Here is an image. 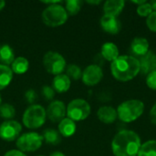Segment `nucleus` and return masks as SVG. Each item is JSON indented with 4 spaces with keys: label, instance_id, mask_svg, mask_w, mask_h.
<instances>
[{
    "label": "nucleus",
    "instance_id": "obj_1",
    "mask_svg": "<svg viewBox=\"0 0 156 156\" xmlns=\"http://www.w3.org/2000/svg\"><path fill=\"white\" fill-rule=\"evenodd\" d=\"M141 139L133 131H121L112 142V150L115 156H137L141 148Z\"/></svg>",
    "mask_w": 156,
    "mask_h": 156
},
{
    "label": "nucleus",
    "instance_id": "obj_2",
    "mask_svg": "<svg viewBox=\"0 0 156 156\" xmlns=\"http://www.w3.org/2000/svg\"><path fill=\"white\" fill-rule=\"evenodd\" d=\"M112 76L120 81L125 82L135 78L141 71L140 62L133 56H119L111 64Z\"/></svg>",
    "mask_w": 156,
    "mask_h": 156
},
{
    "label": "nucleus",
    "instance_id": "obj_3",
    "mask_svg": "<svg viewBox=\"0 0 156 156\" xmlns=\"http://www.w3.org/2000/svg\"><path fill=\"white\" fill-rule=\"evenodd\" d=\"M144 112V104L139 100L125 101L118 106V118L123 122H132L136 121Z\"/></svg>",
    "mask_w": 156,
    "mask_h": 156
},
{
    "label": "nucleus",
    "instance_id": "obj_4",
    "mask_svg": "<svg viewBox=\"0 0 156 156\" xmlns=\"http://www.w3.org/2000/svg\"><path fill=\"white\" fill-rule=\"evenodd\" d=\"M41 16L45 25L55 27L65 24L68 20L69 15L62 5L55 4L46 7L42 12Z\"/></svg>",
    "mask_w": 156,
    "mask_h": 156
},
{
    "label": "nucleus",
    "instance_id": "obj_5",
    "mask_svg": "<svg viewBox=\"0 0 156 156\" xmlns=\"http://www.w3.org/2000/svg\"><path fill=\"white\" fill-rule=\"evenodd\" d=\"M46 119V110L41 105L33 104L25 111L23 115V124L28 129H37L45 123Z\"/></svg>",
    "mask_w": 156,
    "mask_h": 156
},
{
    "label": "nucleus",
    "instance_id": "obj_6",
    "mask_svg": "<svg viewBox=\"0 0 156 156\" xmlns=\"http://www.w3.org/2000/svg\"><path fill=\"white\" fill-rule=\"evenodd\" d=\"M90 105L85 100L75 99L67 107V116L74 122H80L90 116Z\"/></svg>",
    "mask_w": 156,
    "mask_h": 156
},
{
    "label": "nucleus",
    "instance_id": "obj_7",
    "mask_svg": "<svg viewBox=\"0 0 156 156\" xmlns=\"http://www.w3.org/2000/svg\"><path fill=\"white\" fill-rule=\"evenodd\" d=\"M45 69L52 75H59L66 69V60L62 55L55 51H48L43 57Z\"/></svg>",
    "mask_w": 156,
    "mask_h": 156
},
{
    "label": "nucleus",
    "instance_id": "obj_8",
    "mask_svg": "<svg viewBox=\"0 0 156 156\" xmlns=\"http://www.w3.org/2000/svg\"><path fill=\"white\" fill-rule=\"evenodd\" d=\"M43 136L37 133H27L22 134L16 140V146L21 152H35L38 150L43 144Z\"/></svg>",
    "mask_w": 156,
    "mask_h": 156
},
{
    "label": "nucleus",
    "instance_id": "obj_9",
    "mask_svg": "<svg viewBox=\"0 0 156 156\" xmlns=\"http://www.w3.org/2000/svg\"><path fill=\"white\" fill-rule=\"evenodd\" d=\"M22 131L21 124L16 121H5L0 125V138L5 142L17 140Z\"/></svg>",
    "mask_w": 156,
    "mask_h": 156
},
{
    "label": "nucleus",
    "instance_id": "obj_10",
    "mask_svg": "<svg viewBox=\"0 0 156 156\" xmlns=\"http://www.w3.org/2000/svg\"><path fill=\"white\" fill-rule=\"evenodd\" d=\"M103 78V71L101 66L97 64H92L88 66L84 71H82L81 80L83 83L87 86L97 85Z\"/></svg>",
    "mask_w": 156,
    "mask_h": 156
},
{
    "label": "nucleus",
    "instance_id": "obj_11",
    "mask_svg": "<svg viewBox=\"0 0 156 156\" xmlns=\"http://www.w3.org/2000/svg\"><path fill=\"white\" fill-rule=\"evenodd\" d=\"M46 113L49 121L53 122H59L65 118L67 114V108L63 101H54L49 103Z\"/></svg>",
    "mask_w": 156,
    "mask_h": 156
},
{
    "label": "nucleus",
    "instance_id": "obj_12",
    "mask_svg": "<svg viewBox=\"0 0 156 156\" xmlns=\"http://www.w3.org/2000/svg\"><path fill=\"white\" fill-rule=\"evenodd\" d=\"M101 27L105 32L115 35L121 30V22L116 16L104 15L101 18Z\"/></svg>",
    "mask_w": 156,
    "mask_h": 156
},
{
    "label": "nucleus",
    "instance_id": "obj_13",
    "mask_svg": "<svg viewBox=\"0 0 156 156\" xmlns=\"http://www.w3.org/2000/svg\"><path fill=\"white\" fill-rule=\"evenodd\" d=\"M130 50L134 58H142L149 51V42L144 37H135L131 43Z\"/></svg>",
    "mask_w": 156,
    "mask_h": 156
},
{
    "label": "nucleus",
    "instance_id": "obj_14",
    "mask_svg": "<svg viewBox=\"0 0 156 156\" xmlns=\"http://www.w3.org/2000/svg\"><path fill=\"white\" fill-rule=\"evenodd\" d=\"M140 68L144 74H149L156 70V55L151 50H149L144 56L140 58Z\"/></svg>",
    "mask_w": 156,
    "mask_h": 156
},
{
    "label": "nucleus",
    "instance_id": "obj_15",
    "mask_svg": "<svg viewBox=\"0 0 156 156\" xmlns=\"http://www.w3.org/2000/svg\"><path fill=\"white\" fill-rule=\"evenodd\" d=\"M97 116L99 120L105 123V124H111L113 123L116 119L118 118L117 110H115L112 106H102L98 110Z\"/></svg>",
    "mask_w": 156,
    "mask_h": 156
},
{
    "label": "nucleus",
    "instance_id": "obj_16",
    "mask_svg": "<svg viewBox=\"0 0 156 156\" xmlns=\"http://www.w3.org/2000/svg\"><path fill=\"white\" fill-rule=\"evenodd\" d=\"M125 5V2L123 0H108L103 5L104 15L116 16L120 15Z\"/></svg>",
    "mask_w": 156,
    "mask_h": 156
},
{
    "label": "nucleus",
    "instance_id": "obj_17",
    "mask_svg": "<svg viewBox=\"0 0 156 156\" xmlns=\"http://www.w3.org/2000/svg\"><path fill=\"white\" fill-rule=\"evenodd\" d=\"M70 79L66 74H59L55 76L52 82V88L56 92L58 93H64L68 91L70 88Z\"/></svg>",
    "mask_w": 156,
    "mask_h": 156
},
{
    "label": "nucleus",
    "instance_id": "obj_18",
    "mask_svg": "<svg viewBox=\"0 0 156 156\" xmlns=\"http://www.w3.org/2000/svg\"><path fill=\"white\" fill-rule=\"evenodd\" d=\"M101 57L108 61H114L120 55L118 47L112 42H106L101 47Z\"/></svg>",
    "mask_w": 156,
    "mask_h": 156
},
{
    "label": "nucleus",
    "instance_id": "obj_19",
    "mask_svg": "<svg viewBox=\"0 0 156 156\" xmlns=\"http://www.w3.org/2000/svg\"><path fill=\"white\" fill-rule=\"evenodd\" d=\"M77 126L74 121L69 118H64L58 123V133L63 137H70L76 132Z\"/></svg>",
    "mask_w": 156,
    "mask_h": 156
},
{
    "label": "nucleus",
    "instance_id": "obj_20",
    "mask_svg": "<svg viewBox=\"0 0 156 156\" xmlns=\"http://www.w3.org/2000/svg\"><path fill=\"white\" fill-rule=\"evenodd\" d=\"M15 58L14 50L9 45L4 44L0 46V64L5 66L11 65Z\"/></svg>",
    "mask_w": 156,
    "mask_h": 156
},
{
    "label": "nucleus",
    "instance_id": "obj_21",
    "mask_svg": "<svg viewBox=\"0 0 156 156\" xmlns=\"http://www.w3.org/2000/svg\"><path fill=\"white\" fill-rule=\"evenodd\" d=\"M13 71L8 66L0 64V90L5 89L13 80Z\"/></svg>",
    "mask_w": 156,
    "mask_h": 156
},
{
    "label": "nucleus",
    "instance_id": "obj_22",
    "mask_svg": "<svg viewBox=\"0 0 156 156\" xmlns=\"http://www.w3.org/2000/svg\"><path fill=\"white\" fill-rule=\"evenodd\" d=\"M28 69H29V62L24 57H18L15 58V60L11 64V69L13 73L18 75L26 73L28 70Z\"/></svg>",
    "mask_w": 156,
    "mask_h": 156
},
{
    "label": "nucleus",
    "instance_id": "obj_23",
    "mask_svg": "<svg viewBox=\"0 0 156 156\" xmlns=\"http://www.w3.org/2000/svg\"><path fill=\"white\" fill-rule=\"evenodd\" d=\"M43 139L48 144L57 145L61 142V135L58 131L54 129H47L43 133Z\"/></svg>",
    "mask_w": 156,
    "mask_h": 156
},
{
    "label": "nucleus",
    "instance_id": "obj_24",
    "mask_svg": "<svg viewBox=\"0 0 156 156\" xmlns=\"http://www.w3.org/2000/svg\"><path fill=\"white\" fill-rule=\"evenodd\" d=\"M137 156H156V141L151 140L141 145Z\"/></svg>",
    "mask_w": 156,
    "mask_h": 156
},
{
    "label": "nucleus",
    "instance_id": "obj_25",
    "mask_svg": "<svg viewBox=\"0 0 156 156\" xmlns=\"http://www.w3.org/2000/svg\"><path fill=\"white\" fill-rule=\"evenodd\" d=\"M16 115V109L13 105L9 103H4L1 104L0 106V117L6 120L10 121L13 119Z\"/></svg>",
    "mask_w": 156,
    "mask_h": 156
},
{
    "label": "nucleus",
    "instance_id": "obj_26",
    "mask_svg": "<svg viewBox=\"0 0 156 156\" xmlns=\"http://www.w3.org/2000/svg\"><path fill=\"white\" fill-rule=\"evenodd\" d=\"M83 2L80 0H68L66 1V11L68 15L69 16H75L77 15L82 6Z\"/></svg>",
    "mask_w": 156,
    "mask_h": 156
},
{
    "label": "nucleus",
    "instance_id": "obj_27",
    "mask_svg": "<svg viewBox=\"0 0 156 156\" xmlns=\"http://www.w3.org/2000/svg\"><path fill=\"white\" fill-rule=\"evenodd\" d=\"M66 72H67L66 75L69 79H72L74 80H78L82 77V70L76 64H69L66 69Z\"/></svg>",
    "mask_w": 156,
    "mask_h": 156
},
{
    "label": "nucleus",
    "instance_id": "obj_28",
    "mask_svg": "<svg viewBox=\"0 0 156 156\" xmlns=\"http://www.w3.org/2000/svg\"><path fill=\"white\" fill-rule=\"evenodd\" d=\"M137 14L140 16H148L154 10H153V7H152V5L151 3H144L141 5H138L137 7Z\"/></svg>",
    "mask_w": 156,
    "mask_h": 156
},
{
    "label": "nucleus",
    "instance_id": "obj_29",
    "mask_svg": "<svg viewBox=\"0 0 156 156\" xmlns=\"http://www.w3.org/2000/svg\"><path fill=\"white\" fill-rule=\"evenodd\" d=\"M41 94H42V96H43L47 101H51V100L54 99L55 94H56V91L54 90V89H53L51 86L45 85V86H43L42 89H41Z\"/></svg>",
    "mask_w": 156,
    "mask_h": 156
},
{
    "label": "nucleus",
    "instance_id": "obj_30",
    "mask_svg": "<svg viewBox=\"0 0 156 156\" xmlns=\"http://www.w3.org/2000/svg\"><path fill=\"white\" fill-rule=\"evenodd\" d=\"M146 25L148 28L153 31L156 32V11H153L146 18Z\"/></svg>",
    "mask_w": 156,
    "mask_h": 156
},
{
    "label": "nucleus",
    "instance_id": "obj_31",
    "mask_svg": "<svg viewBox=\"0 0 156 156\" xmlns=\"http://www.w3.org/2000/svg\"><path fill=\"white\" fill-rule=\"evenodd\" d=\"M146 84L151 90H156V70L149 73L146 78Z\"/></svg>",
    "mask_w": 156,
    "mask_h": 156
},
{
    "label": "nucleus",
    "instance_id": "obj_32",
    "mask_svg": "<svg viewBox=\"0 0 156 156\" xmlns=\"http://www.w3.org/2000/svg\"><path fill=\"white\" fill-rule=\"evenodd\" d=\"M25 98H26V101L27 103L33 105L36 102V101L37 100V95L34 90H27L25 93Z\"/></svg>",
    "mask_w": 156,
    "mask_h": 156
},
{
    "label": "nucleus",
    "instance_id": "obj_33",
    "mask_svg": "<svg viewBox=\"0 0 156 156\" xmlns=\"http://www.w3.org/2000/svg\"><path fill=\"white\" fill-rule=\"evenodd\" d=\"M4 156H27L23 152L19 150H10L6 152Z\"/></svg>",
    "mask_w": 156,
    "mask_h": 156
},
{
    "label": "nucleus",
    "instance_id": "obj_34",
    "mask_svg": "<svg viewBox=\"0 0 156 156\" xmlns=\"http://www.w3.org/2000/svg\"><path fill=\"white\" fill-rule=\"evenodd\" d=\"M150 119L153 123L156 124V102L155 104L152 107L151 112H150Z\"/></svg>",
    "mask_w": 156,
    "mask_h": 156
},
{
    "label": "nucleus",
    "instance_id": "obj_35",
    "mask_svg": "<svg viewBox=\"0 0 156 156\" xmlns=\"http://www.w3.org/2000/svg\"><path fill=\"white\" fill-rule=\"evenodd\" d=\"M50 156H66L64 154H62L61 152H54L53 154H51Z\"/></svg>",
    "mask_w": 156,
    "mask_h": 156
},
{
    "label": "nucleus",
    "instance_id": "obj_36",
    "mask_svg": "<svg viewBox=\"0 0 156 156\" xmlns=\"http://www.w3.org/2000/svg\"><path fill=\"white\" fill-rule=\"evenodd\" d=\"M133 4H136V5H143V4L146 3V1H145V0H141V1H133Z\"/></svg>",
    "mask_w": 156,
    "mask_h": 156
},
{
    "label": "nucleus",
    "instance_id": "obj_37",
    "mask_svg": "<svg viewBox=\"0 0 156 156\" xmlns=\"http://www.w3.org/2000/svg\"><path fill=\"white\" fill-rule=\"evenodd\" d=\"M88 4H90V5H99L101 3L100 0H97V1H87Z\"/></svg>",
    "mask_w": 156,
    "mask_h": 156
},
{
    "label": "nucleus",
    "instance_id": "obj_38",
    "mask_svg": "<svg viewBox=\"0 0 156 156\" xmlns=\"http://www.w3.org/2000/svg\"><path fill=\"white\" fill-rule=\"evenodd\" d=\"M5 5V2L4 0H0V10H2Z\"/></svg>",
    "mask_w": 156,
    "mask_h": 156
},
{
    "label": "nucleus",
    "instance_id": "obj_39",
    "mask_svg": "<svg viewBox=\"0 0 156 156\" xmlns=\"http://www.w3.org/2000/svg\"><path fill=\"white\" fill-rule=\"evenodd\" d=\"M151 5H152L153 10H154V11H156V1H154V2H152V3H151Z\"/></svg>",
    "mask_w": 156,
    "mask_h": 156
},
{
    "label": "nucleus",
    "instance_id": "obj_40",
    "mask_svg": "<svg viewBox=\"0 0 156 156\" xmlns=\"http://www.w3.org/2000/svg\"><path fill=\"white\" fill-rule=\"evenodd\" d=\"M1 103H2V98H1V95H0V106H1Z\"/></svg>",
    "mask_w": 156,
    "mask_h": 156
},
{
    "label": "nucleus",
    "instance_id": "obj_41",
    "mask_svg": "<svg viewBox=\"0 0 156 156\" xmlns=\"http://www.w3.org/2000/svg\"><path fill=\"white\" fill-rule=\"evenodd\" d=\"M38 156H43V155H38Z\"/></svg>",
    "mask_w": 156,
    "mask_h": 156
}]
</instances>
